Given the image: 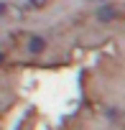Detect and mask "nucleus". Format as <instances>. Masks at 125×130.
Masks as SVG:
<instances>
[{"label":"nucleus","instance_id":"nucleus-2","mask_svg":"<svg viewBox=\"0 0 125 130\" xmlns=\"http://www.w3.org/2000/svg\"><path fill=\"white\" fill-rule=\"evenodd\" d=\"M0 64H3V54H0Z\"/></svg>","mask_w":125,"mask_h":130},{"label":"nucleus","instance_id":"nucleus-1","mask_svg":"<svg viewBox=\"0 0 125 130\" xmlns=\"http://www.w3.org/2000/svg\"><path fill=\"white\" fill-rule=\"evenodd\" d=\"M41 48H43V41H41V38H33V41H31V51H36V54H38Z\"/></svg>","mask_w":125,"mask_h":130}]
</instances>
